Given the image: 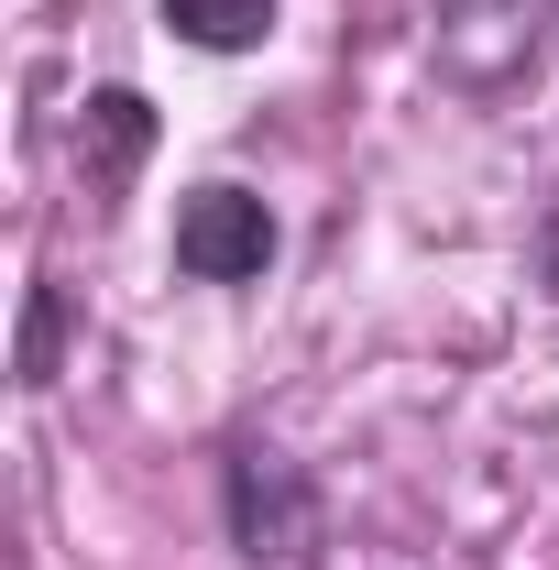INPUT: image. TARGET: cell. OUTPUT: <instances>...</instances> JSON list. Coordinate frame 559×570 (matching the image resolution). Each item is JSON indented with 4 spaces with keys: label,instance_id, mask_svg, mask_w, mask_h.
Instances as JSON below:
<instances>
[{
    "label": "cell",
    "instance_id": "1",
    "mask_svg": "<svg viewBox=\"0 0 559 570\" xmlns=\"http://www.w3.org/2000/svg\"><path fill=\"white\" fill-rule=\"evenodd\" d=\"M219 515H231V549L253 570H296L318 549V483H307L285 450H264V439H242V450L219 461Z\"/></svg>",
    "mask_w": 559,
    "mask_h": 570
},
{
    "label": "cell",
    "instance_id": "2",
    "mask_svg": "<svg viewBox=\"0 0 559 570\" xmlns=\"http://www.w3.org/2000/svg\"><path fill=\"white\" fill-rule=\"evenodd\" d=\"M559 0H439V33H428V67L472 99H504L516 77L549 56Z\"/></svg>",
    "mask_w": 559,
    "mask_h": 570
},
{
    "label": "cell",
    "instance_id": "3",
    "mask_svg": "<svg viewBox=\"0 0 559 570\" xmlns=\"http://www.w3.org/2000/svg\"><path fill=\"white\" fill-rule=\"evenodd\" d=\"M275 253H285V219L264 209L253 187L209 176V187L176 198V275H187V285H253Z\"/></svg>",
    "mask_w": 559,
    "mask_h": 570
},
{
    "label": "cell",
    "instance_id": "4",
    "mask_svg": "<svg viewBox=\"0 0 559 570\" xmlns=\"http://www.w3.org/2000/svg\"><path fill=\"white\" fill-rule=\"evenodd\" d=\"M143 154H154V99H143V88H99V99L77 110V165H88V187H121Z\"/></svg>",
    "mask_w": 559,
    "mask_h": 570
},
{
    "label": "cell",
    "instance_id": "5",
    "mask_svg": "<svg viewBox=\"0 0 559 570\" xmlns=\"http://www.w3.org/2000/svg\"><path fill=\"white\" fill-rule=\"evenodd\" d=\"M165 33L198 56H253L275 33V0H165Z\"/></svg>",
    "mask_w": 559,
    "mask_h": 570
},
{
    "label": "cell",
    "instance_id": "6",
    "mask_svg": "<svg viewBox=\"0 0 559 570\" xmlns=\"http://www.w3.org/2000/svg\"><path fill=\"white\" fill-rule=\"evenodd\" d=\"M56 341H67V296L33 285V307H22V384H56Z\"/></svg>",
    "mask_w": 559,
    "mask_h": 570
}]
</instances>
